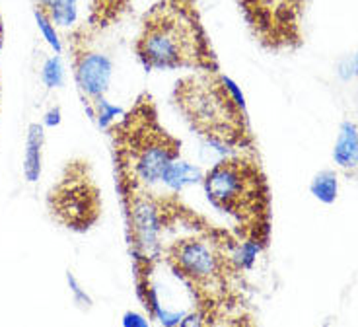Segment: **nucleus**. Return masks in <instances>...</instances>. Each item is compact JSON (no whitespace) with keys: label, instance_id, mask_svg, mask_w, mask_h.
Returning a JSON list of instances; mask_svg holds the SVG:
<instances>
[{"label":"nucleus","instance_id":"1","mask_svg":"<svg viewBox=\"0 0 358 327\" xmlns=\"http://www.w3.org/2000/svg\"><path fill=\"white\" fill-rule=\"evenodd\" d=\"M146 71L218 72V61L193 0H160L144 14L134 43Z\"/></svg>","mask_w":358,"mask_h":327},{"label":"nucleus","instance_id":"2","mask_svg":"<svg viewBox=\"0 0 358 327\" xmlns=\"http://www.w3.org/2000/svg\"><path fill=\"white\" fill-rule=\"evenodd\" d=\"M173 102L189 127L218 152L253 151L245 97L230 76L189 74L178 80Z\"/></svg>","mask_w":358,"mask_h":327},{"label":"nucleus","instance_id":"3","mask_svg":"<svg viewBox=\"0 0 358 327\" xmlns=\"http://www.w3.org/2000/svg\"><path fill=\"white\" fill-rule=\"evenodd\" d=\"M109 131L115 148V168L125 169L144 187L162 181L164 172L181 154V142L162 127L148 94L138 97L133 109L111 125Z\"/></svg>","mask_w":358,"mask_h":327},{"label":"nucleus","instance_id":"4","mask_svg":"<svg viewBox=\"0 0 358 327\" xmlns=\"http://www.w3.org/2000/svg\"><path fill=\"white\" fill-rule=\"evenodd\" d=\"M210 204L245 226V239L263 244L268 232V187L259 164L250 156H228L203 176Z\"/></svg>","mask_w":358,"mask_h":327},{"label":"nucleus","instance_id":"5","mask_svg":"<svg viewBox=\"0 0 358 327\" xmlns=\"http://www.w3.org/2000/svg\"><path fill=\"white\" fill-rule=\"evenodd\" d=\"M51 216L64 228L74 232L90 230L101 214V195L92 177L88 162L72 160L61 179L47 195Z\"/></svg>","mask_w":358,"mask_h":327},{"label":"nucleus","instance_id":"6","mask_svg":"<svg viewBox=\"0 0 358 327\" xmlns=\"http://www.w3.org/2000/svg\"><path fill=\"white\" fill-rule=\"evenodd\" d=\"M168 261L178 277L193 288L208 294V288L222 281L226 267V256L218 242L201 236L176 242L168 249Z\"/></svg>","mask_w":358,"mask_h":327},{"label":"nucleus","instance_id":"7","mask_svg":"<svg viewBox=\"0 0 358 327\" xmlns=\"http://www.w3.org/2000/svg\"><path fill=\"white\" fill-rule=\"evenodd\" d=\"M243 18L267 47H290L300 41L302 0H238Z\"/></svg>","mask_w":358,"mask_h":327},{"label":"nucleus","instance_id":"8","mask_svg":"<svg viewBox=\"0 0 358 327\" xmlns=\"http://www.w3.org/2000/svg\"><path fill=\"white\" fill-rule=\"evenodd\" d=\"M72 67H74V80L80 90L84 106L88 107V116L92 106L103 99L108 94L113 74V62L108 55L90 51L86 45L72 43Z\"/></svg>","mask_w":358,"mask_h":327},{"label":"nucleus","instance_id":"9","mask_svg":"<svg viewBox=\"0 0 358 327\" xmlns=\"http://www.w3.org/2000/svg\"><path fill=\"white\" fill-rule=\"evenodd\" d=\"M333 160L345 172L358 169V127L355 123L345 121L341 125L339 137L333 148Z\"/></svg>","mask_w":358,"mask_h":327},{"label":"nucleus","instance_id":"10","mask_svg":"<svg viewBox=\"0 0 358 327\" xmlns=\"http://www.w3.org/2000/svg\"><path fill=\"white\" fill-rule=\"evenodd\" d=\"M43 127L39 123H31L27 129L26 152H24V176L27 181H37L41 176V160H43Z\"/></svg>","mask_w":358,"mask_h":327},{"label":"nucleus","instance_id":"11","mask_svg":"<svg viewBox=\"0 0 358 327\" xmlns=\"http://www.w3.org/2000/svg\"><path fill=\"white\" fill-rule=\"evenodd\" d=\"M203 176L205 174L197 166H193V164H189L185 160L178 158L176 162H171L168 169L164 172L162 183L170 187L171 191H181L183 187L193 186L197 181H203Z\"/></svg>","mask_w":358,"mask_h":327},{"label":"nucleus","instance_id":"12","mask_svg":"<svg viewBox=\"0 0 358 327\" xmlns=\"http://www.w3.org/2000/svg\"><path fill=\"white\" fill-rule=\"evenodd\" d=\"M203 314H205L206 327H253L251 319L243 316L242 309L234 304H226V300L213 304V308Z\"/></svg>","mask_w":358,"mask_h":327},{"label":"nucleus","instance_id":"13","mask_svg":"<svg viewBox=\"0 0 358 327\" xmlns=\"http://www.w3.org/2000/svg\"><path fill=\"white\" fill-rule=\"evenodd\" d=\"M76 2L78 0H34L36 8L43 10L53 24L63 27L72 26L78 18Z\"/></svg>","mask_w":358,"mask_h":327},{"label":"nucleus","instance_id":"14","mask_svg":"<svg viewBox=\"0 0 358 327\" xmlns=\"http://www.w3.org/2000/svg\"><path fill=\"white\" fill-rule=\"evenodd\" d=\"M310 191L320 203L333 204L337 201V193H339V177L331 169H323L312 179Z\"/></svg>","mask_w":358,"mask_h":327},{"label":"nucleus","instance_id":"15","mask_svg":"<svg viewBox=\"0 0 358 327\" xmlns=\"http://www.w3.org/2000/svg\"><path fill=\"white\" fill-rule=\"evenodd\" d=\"M129 0H94L92 6V22L94 26H108L109 22L119 18V14L127 10Z\"/></svg>","mask_w":358,"mask_h":327},{"label":"nucleus","instance_id":"16","mask_svg":"<svg viewBox=\"0 0 358 327\" xmlns=\"http://www.w3.org/2000/svg\"><path fill=\"white\" fill-rule=\"evenodd\" d=\"M123 116H125V111H123L121 107L113 106L111 102H108V99L103 97V99H99V102H96V104L92 106L90 119L98 121V125L101 129H109L111 125L117 123V117Z\"/></svg>","mask_w":358,"mask_h":327},{"label":"nucleus","instance_id":"17","mask_svg":"<svg viewBox=\"0 0 358 327\" xmlns=\"http://www.w3.org/2000/svg\"><path fill=\"white\" fill-rule=\"evenodd\" d=\"M41 80L45 82L47 88H61L64 84V67L61 62V57L55 55L45 61L43 69H41Z\"/></svg>","mask_w":358,"mask_h":327},{"label":"nucleus","instance_id":"18","mask_svg":"<svg viewBox=\"0 0 358 327\" xmlns=\"http://www.w3.org/2000/svg\"><path fill=\"white\" fill-rule=\"evenodd\" d=\"M34 16H36L37 27H39V32L43 34L45 41L53 47L55 53H61V51H63V45H61V39H59V34H57V29H55V24L51 22V18L45 14L43 10L39 8H34Z\"/></svg>","mask_w":358,"mask_h":327},{"label":"nucleus","instance_id":"19","mask_svg":"<svg viewBox=\"0 0 358 327\" xmlns=\"http://www.w3.org/2000/svg\"><path fill=\"white\" fill-rule=\"evenodd\" d=\"M261 244L255 239H243L240 244V248L236 249V253L232 256V261L240 269H251L255 263V257L259 256Z\"/></svg>","mask_w":358,"mask_h":327},{"label":"nucleus","instance_id":"20","mask_svg":"<svg viewBox=\"0 0 358 327\" xmlns=\"http://www.w3.org/2000/svg\"><path fill=\"white\" fill-rule=\"evenodd\" d=\"M121 323H123V327H150L148 318L143 316V314H138V312H133V309H129V312L123 314Z\"/></svg>","mask_w":358,"mask_h":327},{"label":"nucleus","instance_id":"21","mask_svg":"<svg viewBox=\"0 0 358 327\" xmlns=\"http://www.w3.org/2000/svg\"><path fill=\"white\" fill-rule=\"evenodd\" d=\"M339 76L343 80H350L358 76V51L352 59H347L339 64Z\"/></svg>","mask_w":358,"mask_h":327},{"label":"nucleus","instance_id":"22","mask_svg":"<svg viewBox=\"0 0 358 327\" xmlns=\"http://www.w3.org/2000/svg\"><path fill=\"white\" fill-rule=\"evenodd\" d=\"M176 327H206L205 314H203L201 309H195V312H191V314H185L183 319H181Z\"/></svg>","mask_w":358,"mask_h":327},{"label":"nucleus","instance_id":"23","mask_svg":"<svg viewBox=\"0 0 358 327\" xmlns=\"http://www.w3.org/2000/svg\"><path fill=\"white\" fill-rule=\"evenodd\" d=\"M59 123H61V109H59V107L49 109V111H47V116H45V125H49V127H57Z\"/></svg>","mask_w":358,"mask_h":327},{"label":"nucleus","instance_id":"24","mask_svg":"<svg viewBox=\"0 0 358 327\" xmlns=\"http://www.w3.org/2000/svg\"><path fill=\"white\" fill-rule=\"evenodd\" d=\"M69 281H71L72 288H74V292H76V296H80L82 300L86 302V306H90V298H88V296H86V294H84V292L80 291V286H78V284L74 283V279H72V277H69Z\"/></svg>","mask_w":358,"mask_h":327},{"label":"nucleus","instance_id":"25","mask_svg":"<svg viewBox=\"0 0 358 327\" xmlns=\"http://www.w3.org/2000/svg\"><path fill=\"white\" fill-rule=\"evenodd\" d=\"M0 45H2V18H0Z\"/></svg>","mask_w":358,"mask_h":327}]
</instances>
